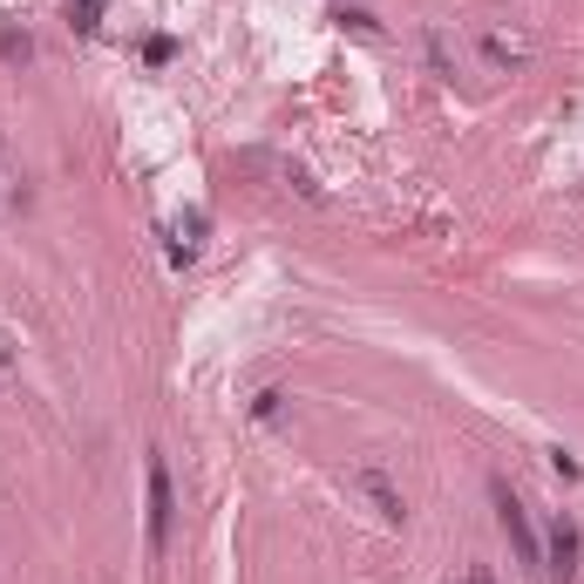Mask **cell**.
Instances as JSON below:
<instances>
[{"mask_svg": "<svg viewBox=\"0 0 584 584\" xmlns=\"http://www.w3.org/2000/svg\"><path fill=\"white\" fill-rule=\"evenodd\" d=\"M489 503H496V524H503V537H510L517 564H524L530 577H543V537H537V524H530V503L503 483V476H489Z\"/></svg>", "mask_w": 584, "mask_h": 584, "instance_id": "6da1fadb", "label": "cell"}, {"mask_svg": "<svg viewBox=\"0 0 584 584\" xmlns=\"http://www.w3.org/2000/svg\"><path fill=\"white\" fill-rule=\"evenodd\" d=\"M170 524H177V489H170V462L150 449V558L164 564L170 551Z\"/></svg>", "mask_w": 584, "mask_h": 584, "instance_id": "7a4b0ae2", "label": "cell"}, {"mask_svg": "<svg viewBox=\"0 0 584 584\" xmlns=\"http://www.w3.org/2000/svg\"><path fill=\"white\" fill-rule=\"evenodd\" d=\"M577 558H584V537H577V524L558 510V517H551V537H543V584H571V577H577Z\"/></svg>", "mask_w": 584, "mask_h": 584, "instance_id": "3957f363", "label": "cell"}, {"mask_svg": "<svg viewBox=\"0 0 584 584\" xmlns=\"http://www.w3.org/2000/svg\"><path fill=\"white\" fill-rule=\"evenodd\" d=\"M205 205H190L184 218H170V265H190V258H198V245H205Z\"/></svg>", "mask_w": 584, "mask_h": 584, "instance_id": "277c9868", "label": "cell"}, {"mask_svg": "<svg viewBox=\"0 0 584 584\" xmlns=\"http://www.w3.org/2000/svg\"><path fill=\"white\" fill-rule=\"evenodd\" d=\"M361 489L374 496V510L387 517V524H408V503H401V489L387 483V470H361Z\"/></svg>", "mask_w": 584, "mask_h": 584, "instance_id": "5b68a950", "label": "cell"}, {"mask_svg": "<svg viewBox=\"0 0 584 584\" xmlns=\"http://www.w3.org/2000/svg\"><path fill=\"white\" fill-rule=\"evenodd\" d=\"M483 55H489V68H510V62H524V48H517V42H503V34H489V42H483Z\"/></svg>", "mask_w": 584, "mask_h": 584, "instance_id": "8992f818", "label": "cell"}, {"mask_svg": "<svg viewBox=\"0 0 584 584\" xmlns=\"http://www.w3.org/2000/svg\"><path fill=\"white\" fill-rule=\"evenodd\" d=\"M279 401H286V395H279V387H265V395L252 401V415H258V421H272V415H279Z\"/></svg>", "mask_w": 584, "mask_h": 584, "instance_id": "52a82bcc", "label": "cell"}, {"mask_svg": "<svg viewBox=\"0 0 584 584\" xmlns=\"http://www.w3.org/2000/svg\"><path fill=\"white\" fill-rule=\"evenodd\" d=\"M551 470H558L564 483H577V476H584V470H577V455H564V449H551Z\"/></svg>", "mask_w": 584, "mask_h": 584, "instance_id": "ba28073f", "label": "cell"}, {"mask_svg": "<svg viewBox=\"0 0 584 584\" xmlns=\"http://www.w3.org/2000/svg\"><path fill=\"white\" fill-rule=\"evenodd\" d=\"M102 21V0H75V27H96Z\"/></svg>", "mask_w": 584, "mask_h": 584, "instance_id": "9c48e42d", "label": "cell"}, {"mask_svg": "<svg viewBox=\"0 0 584 584\" xmlns=\"http://www.w3.org/2000/svg\"><path fill=\"white\" fill-rule=\"evenodd\" d=\"M462 584H496V571L489 564H470V571H462Z\"/></svg>", "mask_w": 584, "mask_h": 584, "instance_id": "30bf717a", "label": "cell"}]
</instances>
